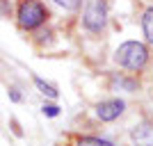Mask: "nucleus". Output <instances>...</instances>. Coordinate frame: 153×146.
I'll list each match as a JSON object with an SVG mask.
<instances>
[{
	"instance_id": "6e6552de",
	"label": "nucleus",
	"mask_w": 153,
	"mask_h": 146,
	"mask_svg": "<svg viewBox=\"0 0 153 146\" xmlns=\"http://www.w3.org/2000/svg\"><path fill=\"white\" fill-rule=\"evenodd\" d=\"M34 84H37V87H39V91H41V94H44V96H48V98H57V89L53 87V84L44 82L41 78H37V76H34Z\"/></svg>"
},
{
	"instance_id": "0eeeda50",
	"label": "nucleus",
	"mask_w": 153,
	"mask_h": 146,
	"mask_svg": "<svg viewBox=\"0 0 153 146\" xmlns=\"http://www.w3.org/2000/svg\"><path fill=\"white\" fill-rule=\"evenodd\" d=\"M76 146H114V144L108 139H101V137H80Z\"/></svg>"
},
{
	"instance_id": "39448f33",
	"label": "nucleus",
	"mask_w": 153,
	"mask_h": 146,
	"mask_svg": "<svg viewBox=\"0 0 153 146\" xmlns=\"http://www.w3.org/2000/svg\"><path fill=\"white\" fill-rule=\"evenodd\" d=\"M130 139L135 146H153V123L144 121L140 126H135L130 133Z\"/></svg>"
},
{
	"instance_id": "9d476101",
	"label": "nucleus",
	"mask_w": 153,
	"mask_h": 146,
	"mask_svg": "<svg viewBox=\"0 0 153 146\" xmlns=\"http://www.w3.org/2000/svg\"><path fill=\"white\" fill-rule=\"evenodd\" d=\"M55 2H57L59 7H64V9H71V12H73V9H78V7H80V2H82V0H55Z\"/></svg>"
},
{
	"instance_id": "f03ea898",
	"label": "nucleus",
	"mask_w": 153,
	"mask_h": 146,
	"mask_svg": "<svg viewBox=\"0 0 153 146\" xmlns=\"http://www.w3.org/2000/svg\"><path fill=\"white\" fill-rule=\"evenodd\" d=\"M16 19H19V25L23 27V30H37V27L44 25V21L48 19V12H46V7L41 5L39 0H23L19 5Z\"/></svg>"
},
{
	"instance_id": "f257e3e1",
	"label": "nucleus",
	"mask_w": 153,
	"mask_h": 146,
	"mask_svg": "<svg viewBox=\"0 0 153 146\" xmlns=\"http://www.w3.org/2000/svg\"><path fill=\"white\" fill-rule=\"evenodd\" d=\"M114 59L119 66H123L128 71H142L149 62V48L140 41H126L117 48Z\"/></svg>"
},
{
	"instance_id": "f8f14e48",
	"label": "nucleus",
	"mask_w": 153,
	"mask_h": 146,
	"mask_svg": "<svg viewBox=\"0 0 153 146\" xmlns=\"http://www.w3.org/2000/svg\"><path fill=\"white\" fill-rule=\"evenodd\" d=\"M12 101H16V103H19V101H21V96H19V94H16V89H12Z\"/></svg>"
},
{
	"instance_id": "9b49d317",
	"label": "nucleus",
	"mask_w": 153,
	"mask_h": 146,
	"mask_svg": "<svg viewBox=\"0 0 153 146\" xmlns=\"http://www.w3.org/2000/svg\"><path fill=\"white\" fill-rule=\"evenodd\" d=\"M44 114L57 116V114H59V107H57V105H44Z\"/></svg>"
},
{
	"instance_id": "1a4fd4ad",
	"label": "nucleus",
	"mask_w": 153,
	"mask_h": 146,
	"mask_svg": "<svg viewBox=\"0 0 153 146\" xmlns=\"http://www.w3.org/2000/svg\"><path fill=\"white\" fill-rule=\"evenodd\" d=\"M114 84L117 87H123L126 91H135L137 89V82L135 80H126V78H114Z\"/></svg>"
},
{
	"instance_id": "7ed1b4c3",
	"label": "nucleus",
	"mask_w": 153,
	"mask_h": 146,
	"mask_svg": "<svg viewBox=\"0 0 153 146\" xmlns=\"http://www.w3.org/2000/svg\"><path fill=\"white\" fill-rule=\"evenodd\" d=\"M105 16H108V12H105V2H103V0H91L89 5H87L85 16H82V23H85L87 30L101 32L103 27H105Z\"/></svg>"
},
{
	"instance_id": "423d86ee",
	"label": "nucleus",
	"mask_w": 153,
	"mask_h": 146,
	"mask_svg": "<svg viewBox=\"0 0 153 146\" xmlns=\"http://www.w3.org/2000/svg\"><path fill=\"white\" fill-rule=\"evenodd\" d=\"M142 30H144L146 41H151V44H153V7H151V9H146L144 19H142Z\"/></svg>"
},
{
	"instance_id": "20e7f679",
	"label": "nucleus",
	"mask_w": 153,
	"mask_h": 146,
	"mask_svg": "<svg viewBox=\"0 0 153 146\" xmlns=\"http://www.w3.org/2000/svg\"><path fill=\"white\" fill-rule=\"evenodd\" d=\"M123 101H119V98H112V101H103L96 105V114H98V119L101 121H114L119 119V116L123 114Z\"/></svg>"
}]
</instances>
